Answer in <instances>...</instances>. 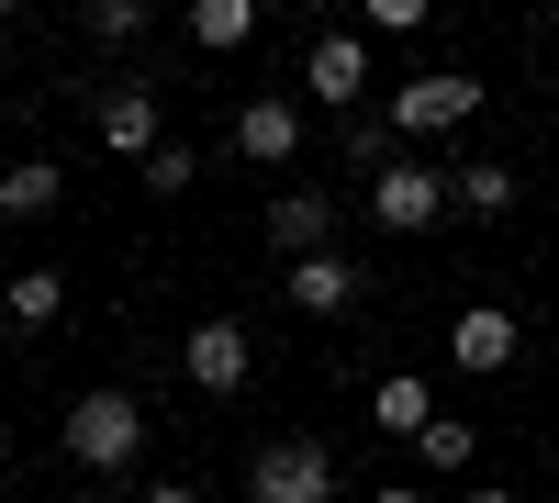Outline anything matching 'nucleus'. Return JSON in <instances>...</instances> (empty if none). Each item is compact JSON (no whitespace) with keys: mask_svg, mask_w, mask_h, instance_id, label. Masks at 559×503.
Wrapping results in <instances>:
<instances>
[{"mask_svg":"<svg viewBox=\"0 0 559 503\" xmlns=\"http://www.w3.org/2000/svg\"><path fill=\"white\" fill-rule=\"evenodd\" d=\"M302 89H313V101H336V112L369 101V45H358V34H313V45H302Z\"/></svg>","mask_w":559,"mask_h":503,"instance_id":"9","label":"nucleus"},{"mask_svg":"<svg viewBox=\"0 0 559 503\" xmlns=\"http://www.w3.org/2000/svg\"><path fill=\"white\" fill-rule=\"evenodd\" d=\"M414 459H426V470H471V459H481V436L459 426V415H437L426 436H414Z\"/></svg>","mask_w":559,"mask_h":503,"instance_id":"17","label":"nucleus"},{"mask_svg":"<svg viewBox=\"0 0 559 503\" xmlns=\"http://www.w3.org/2000/svg\"><path fill=\"white\" fill-rule=\"evenodd\" d=\"M247 492L258 503H336V459H324L313 436H269L247 459Z\"/></svg>","mask_w":559,"mask_h":503,"instance_id":"3","label":"nucleus"},{"mask_svg":"<svg viewBox=\"0 0 559 503\" xmlns=\"http://www.w3.org/2000/svg\"><path fill=\"white\" fill-rule=\"evenodd\" d=\"M179 370H191V392H247V370H258V347H247V325H236V313H213V325H191V336H179Z\"/></svg>","mask_w":559,"mask_h":503,"instance_id":"5","label":"nucleus"},{"mask_svg":"<svg viewBox=\"0 0 559 503\" xmlns=\"http://www.w3.org/2000/svg\"><path fill=\"white\" fill-rule=\"evenodd\" d=\"M269 247L280 258H324L336 247V191H280L269 202Z\"/></svg>","mask_w":559,"mask_h":503,"instance_id":"10","label":"nucleus"},{"mask_svg":"<svg viewBox=\"0 0 559 503\" xmlns=\"http://www.w3.org/2000/svg\"><path fill=\"white\" fill-rule=\"evenodd\" d=\"M369 415H381V436H403V447H414V436H426V426H437V392H426V381H414V370H392L381 392H369Z\"/></svg>","mask_w":559,"mask_h":503,"instance_id":"13","label":"nucleus"},{"mask_svg":"<svg viewBox=\"0 0 559 503\" xmlns=\"http://www.w3.org/2000/svg\"><path fill=\"white\" fill-rule=\"evenodd\" d=\"M369 503H426V492H414V481H381V492H369Z\"/></svg>","mask_w":559,"mask_h":503,"instance_id":"21","label":"nucleus"},{"mask_svg":"<svg viewBox=\"0 0 559 503\" xmlns=\"http://www.w3.org/2000/svg\"><path fill=\"white\" fill-rule=\"evenodd\" d=\"M0 236H12V213H0ZM0 280H12V268H0Z\"/></svg>","mask_w":559,"mask_h":503,"instance_id":"24","label":"nucleus"},{"mask_svg":"<svg viewBox=\"0 0 559 503\" xmlns=\"http://www.w3.org/2000/svg\"><path fill=\"white\" fill-rule=\"evenodd\" d=\"M90 134H102L112 157H134V168H146V157L168 146V134H157V89H146V79H123V89H102V101H90Z\"/></svg>","mask_w":559,"mask_h":503,"instance_id":"6","label":"nucleus"},{"mask_svg":"<svg viewBox=\"0 0 559 503\" xmlns=\"http://www.w3.org/2000/svg\"><path fill=\"white\" fill-rule=\"evenodd\" d=\"M258 34V0H191V45L202 57H224V45H247Z\"/></svg>","mask_w":559,"mask_h":503,"instance_id":"15","label":"nucleus"},{"mask_svg":"<svg viewBox=\"0 0 559 503\" xmlns=\"http://www.w3.org/2000/svg\"><path fill=\"white\" fill-rule=\"evenodd\" d=\"M369 34H426V0H369Z\"/></svg>","mask_w":559,"mask_h":503,"instance_id":"20","label":"nucleus"},{"mask_svg":"<svg viewBox=\"0 0 559 503\" xmlns=\"http://www.w3.org/2000/svg\"><path fill=\"white\" fill-rule=\"evenodd\" d=\"M134 179H146V191H157V202H179V191H191V179H202V157H191V146H157V157H146V168H134Z\"/></svg>","mask_w":559,"mask_h":503,"instance_id":"19","label":"nucleus"},{"mask_svg":"<svg viewBox=\"0 0 559 503\" xmlns=\"http://www.w3.org/2000/svg\"><path fill=\"white\" fill-rule=\"evenodd\" d=\"M0 470H12V436H0Z\"/></svg>","mask_w":559,"mask_h":503,"instance_id":"25","label":"nucleus"},{"mask_svg":"<svg viewBox=\"0 0 559 503\" xmlns=\"http://www.w3.org/2000/svg\"><path fill=\"white\" fill-rule=\"evenodd\" d=\"M236 157H258V168L302 157V101H292V89H258V101L236 112Z\"/></svg>","mask_w":559,"mask_h":503,"instance_id":"7","label":"nucleus"},{"mask_svg":"<svg viewBox=\"0 0 559 503\" xmlns=\"http://www.w3.org/2000/svg\"><path fill=\"white\" fill-rule=\"evenodd\" d=\"M515 191H526V179L515 168H492V157H471V168H448V213H515Z\"/></svg>","mask_w":559,"mask_h":503,"instance_id":"12","label":"nucleus"},{"mask_svg":"<svg viewBox=\"0 0 559 503\" xmlns=\"http://www.w3.org/2000/svg\"><path fill=\"white\" fill-rule=\"evenodd\" d=\"M515 347H526V325H515V313H503V302H471V313H459V325H448V358H459V370H515Z\"/></svg>","mask_w":559,"mask_h":503,"instance_id":"8","label":"nucleus"},{"mask_svg":"<svg viewBox=\"0 0 559 503\" xmlns=\"http://www.w3.org/2000/svg\"><path fill=\"white\" fill-rule=\"evenodd\" d=\"M471 112H481V79L471 68H426V79H403L392 101H381V123L403 134V146H414V134H459Z\"/></svg>","mask_w":559,"mask_h":503,"instance_id":"2","label":"nucleus"},{"mask_svg":"<svg viewBox=\"0 0 559 503\" xmlns=\"http://www.w3.org/2000/svg\"><path fill=\"white\" fill-rule=\"evenodd\" d=\"M280 291H292V313H313V325H324V313H347L369 280H358L336 247H324V258H292V268H280Z\"/></svg>","mask_w":559,"mask_h":503,"instance_id":"11","label":"nucleus"},{"mask_svg":"<svg viewBox=\"0 0 559 503\" xmlns=\"http://www.w3.org/2000/svg\"><path fill=\"white\" fill-rule=\"evenodd\" d=\"M134 447H146V403H134V392H79L68 403V459L79 470H134Z\"/></svg>","mask_w":559,"mask_h":503,"instance_id":"1","label":"nucleus"},{"mask_svg":"<svg viewBox=\"0 0 559 503\" xmlns=\"http://www.w3.org/2000/svg\"><path fill=\"white\" fill-rule=\"evenodd\" d=\"M0 302H12V325H57V313H68V280H57V268H12Z\"/></svg>","mask_w":559,"mask_h":503,"instance_id":"14","label":"nucleus"},{"mask_svg":"<svg viewBox=\"0 0 559 503\" xmlns=\"http://www.w3.org/2000/svg\"><path fill=\"white\" fill-rule=\"evenodd\" d=\"M448 213V168H426V157H392L381 179H369V224H392V236H426V224Z\"/></svg>","mask_w":559,"mask_h":503,"instance_id":"4","label":"nucleus"},{"mask_svg":"<svg viewBox=\"0 0 559 503\" xmlns=\"http://www.w3.org/2000/svg\"><path fill=\"white\" fill-rule=\"evenodd\" d=\"M57 191H68V179L45 168V157H23L12 179H0V213H12V224H34V213H57Z\"/></svg>","mask_w":559,"mask_h":503,"instance_id":"16","label":"nucleus"},{"mask_svg":"<svg viewBox=\"0 0 559 503\" xmlns=\"http://www.w3.org/2000/svg\"><path fill=\"white\" fill-rule=\"evenodd\" d=\"M90 45H146V0H90Z\"/></svg>","mask_w":559,"mask_h":503,"instance_id":"18","label":"nucleus"},{"mask_svg":"<svg viewBox=\"0 0 559 503\" xmlns=\"http://www.w3.org/2000/svg\"><path fill=\"white\" fill-rule=\"evenodd\" d=\"M146 503H202V492H191V481H157V492H146Z\"/></svg>","mask_w":559,"mask_h":503,"instance_id":"22","label":"nucleus"},{"mask_svg":"<svg viewBox=\"0 0 559 503\" xmlns=\"http://www.w3.org/2000/svg\"><path fill=\"white\" fill-rule=\"evenodd\" d=\"M471 503H515V492H503V481H471Z\"/></svg>","mask_w":559,"mask_h":503,"instance_id":"23","label":"nucleus"}]
</instances>
